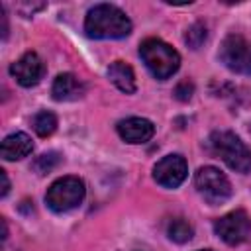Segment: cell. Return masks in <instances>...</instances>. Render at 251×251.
<instances>
[{
  "label": "cell",
  "instance_id": "1",
  "mask_svg": "<svg viewBox=\"0 0 251 251\" xmlns=\"http://www.w3.org/2000/svg\"><path fill=\"white\" fill-rule=\"evenodd\" d=\"M84 31L94 39H120L131 33V20L112 4H96L86 14Z\"/></svg>",
  "mask_w": 251,
  "mask_h": 251
},
{
  "label": "cell",
  "instance_id": "2",
  "mask_svg": "<svg viewBox=\"0 0 251 251\" xmlns=\"http://www.w3.org/2000/svg\"><path fill=\"white\" fill-rule=\"evenodd\" d=\"M210 149L216 157H220L229 169L235 173H249L251 171V151L241 141L239 135L227 129L214 131L208 139Z\"/></svg>",
  "mask_w": 251,
  "mask_h": 251
},
{
  "label": "cell",
  "instance_id": "3",
  "mask_svg": "<svg viewBox=\"0 0 251 251\" xmlns=\"http://www.w3.org/2000/svg\"><path fill=\"white\" fill-rule=\"evenodd\" d=\"M139 57L151 75L159 80L173 76L180 67V55L165 41L149 37L139 45Z\"/></svg>",
  "mask_w": 251,
  "mask_h": 251
},
{
  "label": "cell",
  "instance_id": "4",
  "mask_svg": "<svg viewBox=\"0 0 251 251\" xmlns=\"http://www.w3.org/2000/svg\"><path fill=\"white\" fill-rule=\"evenodd\" d=\"M84 194H86V188L78 176H61L47 188L45 202L53 212L63 214L80 206V202L84 200Z\"/></svg>",
  "mask_w": 251,
  "mask_h": 251
},
{
  "label": "cell",
  "instance_id": "5",
  "mask_svg": "<svg viewBox=\"0 0 251 251\" xmlns=\"http://www.w3.org/2000/svg\"><path fill=\"white\" fill-rule=\"evenodd\" d=\"M218 57L231 73L251 76V41L243 35L229 33L222 41Z\"/></svg>",
  "mask_w": 251,
  "mask_h": 251
},
{
  "label": "cell",
  "instance_id": "6",
  "mask_svg": "<svg viewBox=\"0 0 251 251\" xmlns=\"http://www.w3.org/2000/svg\"><path fill=\"white\" fill-rule=\"evenodd\" d=\"M194 186L210 204H222L231 196V184L227 176L216 167H200L194 175Z\"/></svg>",
  "mask_w": 251,
  "mask_h": 251
},
{
  "label": "cell",
  "instance_id": "7",
  "mask_svg": "<svg viewBox=\"0 0 251 251\" xmlns=\"http://www.w3.org/2000/svg\"><path fill=\"white\" fill-rule=\"evenodd\" d=\"M214 231L227 245H239L251 235V218L245 210H233L214 222Z\"/></svg>",
  "mask_w": 251,
  "mask_h": 251
},
{
  "label": "cell",
  "instance_id": "8",
  "mask_svg": "<svg viewBox=\"0 0 251 251\" xmlns=\"http://www.w3.org/2000/svg\"><path fill=\"white\" fill-rule=\"evenodd\" d=\"M188 175V165L180 155H167L153 167V178L165 188H176L184 182Z\"/></svg>",
  "mask_w": 251,
  "mask_h": 251
},
{
  "label": "cell",
  "instance_id": "9",
  "mask_svg": "<svg viewBox=\"0 0 251 251\" xmlns=\"http://www.w3.org/2000/svg\"><path fill=\"white\" fill-rule=\"evenodd\" d=\"M10 73L18 80V84L29 88V86H35L41 80V76L45 73V67H43L41 57L35 51H27L16 63H12Z\"/></svg>",
  "mask_w": 251,
  "mask_h": 251
},
{
  "label": "cell",
  "instance_id": "10",
  "mask_svg": "<svg viewBox=\"0 0 251 251\" xmlns=\"http://www.w3.org/2000/svg\"><path fill=\"white\" fill-rule=\"evenodd\" d=\"M118 135L126 141V143H147L153 133H155V126L153 122L145 120V118H127L118 122L116 126Z\"/></svg>",
  "mask_w": 251,
  "mask_h": 251
},
{
  "label": "cell",
  "instance_id": "11",
  "mask_svg": "<svg viewBox=\"0 0 251 251\" xmlns=\"http://www.w3.org/2000/svg\"><path fill=\"white\" fill-rule=\"evenodd\" d=\"M51 94L57 102H75L84 96V84L73 73H63L53 80Z\"/></svg>",
  "mask_w": 251,
  "mask_h": 251
},
{
  "label": "cell",
  "instance_id": "12",
  "mask_svg": "<svg viewBox=\"0 0 251 251\" xmlns=\"http://www.w3.org/2000/svg\"><path fill=\"white\" fill-rule=\"evenodd\" d=\"M31 151H33L31 137L24 131H16V133H10L8 137H4L2 147H0V155L6 161H20V159L27 157Z\"/></svg>",
  "mask_w": 251,
  "mask_h": 251
},
{
  "label": "cell",
  "instance_id": "13",
  "mask_svg": "<svg viewBox=\"0 0 251 251\" xmlns=\"http://www.w3.org/2000/svg\"><path fill=\"white\" fill-rule=\"evenodd\" d=\"M108 76L110 80L126 94H133L135 92V75L133 69L129 65H126L124 61H114L108 67Z\"/></svg>",
  "mask_w": 251,
  "mask_h": 251
},
{
  "label": "cell",
  "instance_id": "14",
  "mask_svg": "<svg viewBox=\"0 0 251 251\" xmlns=\"http://www.w3.org/2000/svg\"><path fill=\"white\" fill-rule=\"evenodd\" d=\"M31 127L39 137H49L57 129V116L53 112L41 110L31 118Z\"/></svg>",
  "mask_w": 251,
  "mask_h": 251
},
{
  "label": "cell",
  "instance_id": "15",
  "mask_svg": "<svg viewBox=\"0 0 251 251\" xmlns=\"http://www.w3.org/2000/svg\"><path fill=\"white\" fill-rule=\"evenodd\" d=\"M192 226L184 220V218H175L169 222V227H167V235L169 239H173L175 243H186L192 239Z\"/></svg>",
  "mask_w": 251,
  "mask_h": 251
},
{
  "label": "cell",
  "instance_id": "16",
  "mask_svg": "<svg viewBox=\"0 0 251 251\" xmlns=\"http://www.w3.org/2000/svg\"><path fill=\"white\" fill-rule=\"evenodd\" d=\"M59 163H61V155H59L57 151H49V153L39 155V157L33 161V165H31V167H33V171H35V173L45 175V173L53 171Z\"/></svg>",
  "mask_w": 251,
  "mask_h": 251
},
{
  "label": "cell",
  "instance_id": "17",
  "mask_svg": "<svg viewBox=\"0 0 251 251\" xmlns=\"http://www.w3.org/2000/svg\"><path fill=\"white\" fill-rule=\"evenodd\" d=\"M206 35H208L206 25L200 24V22H196V24H192V25L186 29V33H184V41H186V45H188L190 49H198V47L206 41Z\"/></svg>",
  "mask_w": 251,
  "mask_h": 251
},
{
  "label": "cell",
  "instance_id": "18",
  "mask_svg": "<svg viewBox=\"0 0 251 251\" xmlns=\"http://www.w3.org/2000/svg\"><path fill=\"white\" fill-rule=\"evenodd\" d=\"M192 90H194V86H192V82H188V80H182L176 88H175V96L178 98V100H190V96H192Z\"/></svg>",
  "mask_w": 251,
  "mask_h": 251
},
{
  "label": "cell",
  "instance_id": "19",
  "mask_svg": "<svg viewBox=\"0 0 251 251\" xmlns=\"http://www.w3.org/2000/svg\"><path fill=\"white\" fill-rule=\"evenodd\" d=\"M0 178H2V196H6L8 194V190H10V180H8V175H6V171H0Z\"/></svg>",
  "mask_w": 251,
  "mask_h": 251
},
{
  "label": "cell",
  "instance_id": "20",
  "mask_svg": "<svg viewBox=\"0 0 251 251\" xmlns=\"http://www.w3.org/2000/svg\"><path fill=\"white\" fill-rule=\"evenodd\" d=\"M200 251H212V249H200Z\"/></svg>",
  "mask_w": 251,
  "mask_h": 251
},
{
  "label": "cell",
  "instance_id": "21",
  "mask_svg": "<svg viewBox=\"0 0 251 251\" xmlns=\"http://www.w3.org/2000/svg\"><path fill=\"white\" fill-rule=\"evenodd\" d=\"M249 129H251V126H249Z\"/></svg>",
  "mask_w": 251,
  "mask_h": 251
}]
</instances>
